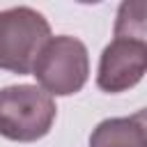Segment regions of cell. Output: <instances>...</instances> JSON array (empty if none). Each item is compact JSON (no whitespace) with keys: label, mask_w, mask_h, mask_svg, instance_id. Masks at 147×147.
<instances>
[{"label":"cell","mask_w":147,"mask_h":147,"mask_svg":"<svg viewBox=\"0 0 147 147\" xmlns=\"http://www.w3.org/2000/svg\"><path fill=\"white\" fill-rule=\"evenodd\" d=\"M32 76L51 96L80 92L90 78V55L85 44L69 34L51 37L32 64Z\"/></svg>","instance_id":"2"},{"label":"cell","mask_w":147,"mask_h":147,"mask_svg":"<svg viewBox=\"0 0 147 147\" xmlns=\"http://www.w3.org/2000/svg\"><path fill=\"white\" fill-rule=\"evenodd\" d=\"M147 5L145 0H129L122 2L117 9V21H115V34H126V37H147Z\"/></svg>","instance_id":"6"},{"label":"cell","mask_w":147,"mask_h":147,"mask_svg":"<svg viewBox=\"0 0 147 147\" xmlns=\"http://www.w3.org/2000/svg\"><path fill=\"white\" fill-rule=\"evenodd\" d=\"M90 147H147L145 110L99 122L90 133Z\"/></svg>","instance_id":"5"},{"label":"cell","mask_w":147,"mask_h":147,"mask_svg":"<svg viewBox=\"0 0 147 147\" xmlns=\"http://www.w3.org/2000/svg\"><path fill=\"white\" fill-rule=\"evenodd\" d=\"M55 115L53 96L39 85H9L0 90V136L7 140H41L53 129Z\"/></svg>","instance_id":"1"},{"label":"cell","mask_w":147,"mask_h":147,"mask_svg":"<svg viewBox=\"0 0 147 147\" xmlns=\"http://www.w3.org/2000/svg\"><path fill=\"white\" fill-rule=\"evenodd\" d=\"M51 39L46 16L32 7H9L0 11V69L28 76L41 51Z\"/></svg>","instance_id":"3"},{"label":"cell","mask_w":147,"mask_h":147,"mask_svg":"<svg viewBox=\"0 0 147 147\" xmlns=\"http://www.w3.org/2000/svg\"><path fill=\"white\" fill-rule=\"evenodd\" d=\"M147 71V39L115 34L99 57L96 85L108 94L136 87Z\"/></svg>","instance_id":"4"}]
</instances>
